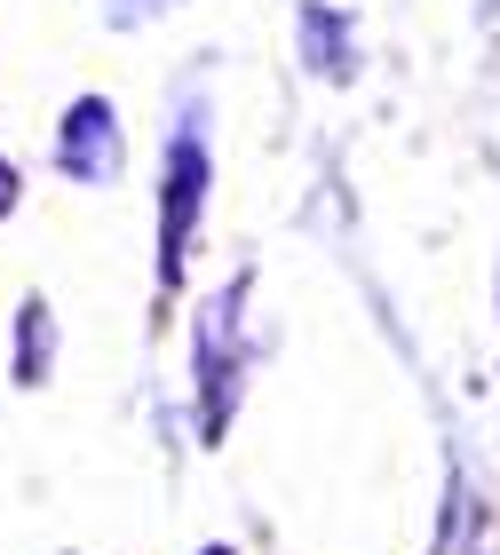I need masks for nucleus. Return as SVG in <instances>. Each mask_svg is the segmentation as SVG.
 <instances>
[{
    "label": "nucleus",
    "instance_id": "6e6552de",
    "mask_svg": "<svg viewBox=\"0 0 500 555\" xmlns=\"http://www.w3.org/2000/svg\"><path fill=\"white\" fill-rule=\"evenodd\" d=\"M207 555H231V547H207Z\"/></svg>",
    "mask_w": 500,
    "mask_h": 555
},
{
    "label": "nucleus",
    "instance_id": "20e7f679",
    "mask_svg": "<svg viewBox=\"0 0 500 555\" xmlns=\"http://www.w3.org/2000/svg\"><path fill=\"white\" fill-rule=\"evenodd\" d=\"M303 64L342 88L349 72H358V24L342 9H326V0H303Z\"/></svg>",
    "mask_w": 500,
    "mask_h": 555
},
{
    "label": "nucleus",
    "instance_id": "f03ea898",
    "mask_svg": "<svg viewBox=\"0 0 500 555\" xmlns=\"http://www.w3.org/2000/svg\"><path fill=\"white\" fill-rule=\"evenodd\" d=\"M239 310H246V278L222 286L215 301H198V325H191V373H198V437H222L231 428V405L246 389V334H239Z\"/></svg>",
    "mask_w": 500,
    "mask_h": 555
},
{
    "label": "nucleus",
    "instance_id": "39448f33",
    "mask_svg": "<svg viewBox=\"0 0 500 555\" xmlns=\"http://www.w3.org/2000/svg\"><path fill=\"white\" fill-rule=\"evenodd\" d=\"M16 341H24V349H16V382L40 389V382H48V358H56V310H48L40 294L16 310Z\"/></svg>",
    "mask_w": 500,
    "mask_h": 555
},
{
    "label": "nucleus",
    "instance_id": "0eeeda50",
    "mask_svg": "<svg viewBox=\"0 0 500 555\" xmlns=\"http://www.w3.org/2000/svg\"><path fill=\"white\" fill-rule=\"evenodd\" d=\"M16 198H24V175L0 159V215H16Z\"/></svg>",
    "mask_w": 500,
    "mask_h": 555
},
{
    "label": "nucleus",
    "instance_id": "423d86ee",
    "mask_svg": "<svg viewBox=\"0 0 500 555\" xmlns=\"http://www.w3.org/2000/svg\"><path fill=\"white\" fill-rule=\"evenodd\" d=\"M159 9H175V0H112L119 24H143V16H159Z\"/></svg>",
    "mask_w": 500,
    "mask_h": 555
},
{
    "label": "nucleus",
    "instance_id": "7ed1b4c3",
    "mask_svg": "<svg viewBox=\"0 0 500 555\" xmlns=\"http://www.w3.org/2000/svg\"><path fill=\"white\" fill-rule=\"evenodd\" d=\"M119 167H128L119 104L112 95H72L56 119V175H72V183H119Z\"/></svg>",
    "mask_w": 500,
    "mask_h": 555
},
{
    "label": "nucleus",
    "instance_id": "f257e3e1",
    "mask_svg": "<svg viewBox=\"0 0 500 555\" xmlns=\"http://www.w3.org/2000/svg\"><path fill=\"white\" fill-rule=\"evenodd\" d=\"M207 183H215L207 119L183 112L167 135V167H159V294H183L191 238H198V215H207Z\"/></svg>",
    "mask_w": 500,
    "mask_h": 555
}]
</instances>
